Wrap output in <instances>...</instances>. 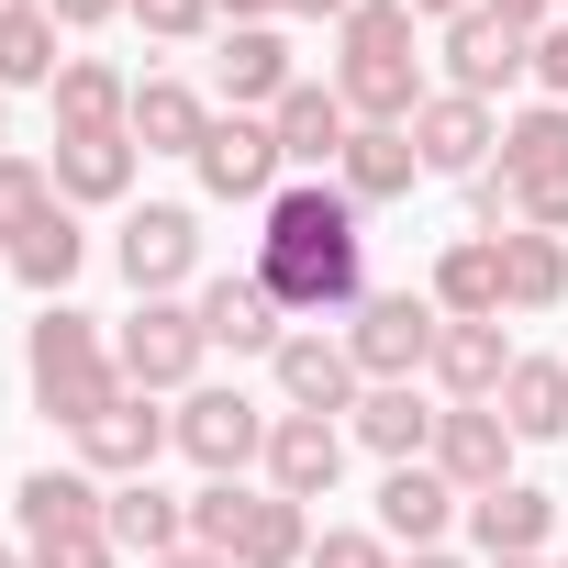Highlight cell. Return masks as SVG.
<instances>
[{
    "label": "cell",
    "instance_id": "obj_1",
    "mask_svg": "<svg viewBox=\"0 0 568 568\" xmlns=\"http://www.w3.org/2000/svg\"><path fill=\"white\" fill-rule=\"evenodd\" d=\"M368 212L335 190V179H291L267 212H256V278L278 291L291 324H324V313H357L368 302Z\"/></svg>",
    "mask_w": 568,
    "mask_h": 568
},
{
    "label": "cell",
    "instance_id": "obj_2",
    "mask_svg": "<svg viewBox=\"0 0 568 568\" xmlns=\"http://www.w3.org/2000/svg\"><path fill=\"white\" fill-rule=\"evenodd\" d=\"M23 390H34V413L45 424H90V413H112L123 402V368H112V335H101V313H79V302H45V324L23 335Z\"/></svg>",
    "mask_w": 568,
    "mask_h": 568
},
{
    "label": "cell",
    "instance_id": "obj_3",
    "mask_svg": "<svg viewBox=\"0 0 568 568\" xmlns=\"http://www.w3.org/2000/svg\"><path fill=\"white\" fill-rule=\"evenodd\" d=\"M335 90L357 123H413L435 90H424V57H413V12L402 0H357L335 23Z\"/></svg>",
    "mask_w": 568,
    "mask_h": 568
},
{
    "label": "cell",
    "instance_id": "obj_4",
    "mask_svg": "<svg viewBox=\"0 0 568 568\" xmlns=\"http://www.w3.org/2000/svg\"><path fill=\"white\" fill-rule=\"evenodd\" d=\"M190 546L234 557V568H302L313 557V501H278L245 479H201L190 490Z\"/></svg>",
    "mask_w": 568,
    "mask_h": 568
},
{
    "label": "cell",
    "instance_id": "obj_5",
    "mask_svg": "<svg viewBox=\"0 0 568 568\" xmlns=\"http://www.w3.org/2000/svg\"><path fill=\"white\" fill-rule=\"evenodd\" d=\"M346 357H357V379L379 390V379H424L435 368V346H446V313H435V291H368L346 324Z\"/></svg>",
    "mask_w": 568,
    "mask_h": 568
},
{
    "label": "cell",
    "instance_id": "obj_6",
    "mask_svg": "<svg viewBox=\"0 0 568 568\" xmlns=\"http://www.w3.org/2000/svg\"><path fill=\"white\" fill-rule=\"evenodd\" d=\"M201 357H212V335H201L190 302H134V313L112 324V368H123V390H145V402L201 390Z\"/></svg>",
    "mask_w": 568,
    "mask_h": 568
},
{
    "label": "cell",
    "instance_id": "obj_7",
    "mask_svg": "<svg viewBox=\"0 0 568 568\" xmlns=\"http://www.w3.org/2000/svg\"><path fill=\"white\" fill-rule=\"evenodd\" d=\"M179 457L201 468V479H245V468H267V424L278 413H256L245 390H223V379H201V390H179Z\"/></svg>",
    "mask_w": 568,
    "mask_h": 568
},
{
    "label": "cell",
    "instance_id": "obj_8",
    "mask_svg": "<svg viewBox=\"0 0 568 568\" xmlns=\"http://www.w3.org/2000/svg\"><path fill=\"white\" fill-rule=\"evenodd\" d=\"M112 256H123V278H134V302H179L190 278H201V212H190V201H145V212H123Z\"/></svg>",
    "mask_w": 568,
    "mask_h": 568
},
{
    "label": "cell",
    "instance_id": "obj_9",
    "mask_svg": "<svg viewBox=\"0 0 568 568\" xmlns=\"http://www.w3.org/2000/svg\"><path fill=\"white\" fill-rule=\"evenodd\" d=\"M190 168H201L212 201H256V212L291 190V156H278V123H267V112H212V134H201Z\"/></svg>",
    "mask_w": 568,
    "mask_h": 568
},
{
    "label": "cell",
    "instance_id": "obj_10",
    "mask_svg": "<svg viewBox=\"0 0 568 568\" xmlns=\"http://www.w3.org/2000/svg\"><path fill=\"white\" fill-rule=\"evenodd\" d=\"M267 379H278V413H324V424H346L357 413V357H346V335H324V324H291V346L267 357Z\"/></svg>",
    "mask_w": 568,
    "mask_h": 568
},
{
    "label": "cell",
    "instance_id": "obj_11",
    "mask_svg": "<svg viewBox=\"0 0 568 568\" xmlns=\"http://www.w3.org/2000/svg\"><path fill=\"white\" fill-rule=\"evenodd\" d=\"M68 446H79V468H90V479H112V490H123V479H156V457L179 446V424H168L145 390H123V402H112V413H90Z\"/></svg>",
    "mask_w": 568,
    "mask_h": 568
},
{
    "label": "cell",
    "instance_id": "obj_12",
    "mask_svg": "<svg viewBox=\"0 0 568 568\" xmlns=\"http://www.w3.org/2000/svg\"><path fill=\"white\" fill-rule=\"evenodd\" d=\"M201 335L223 346V357H278V346H291V313H278V291H267V278L256 267H223V278H201Z\"/></svg>",
    "mask_w": 568,
    "mask_h": 568
},
{
    "label": "cell",
    "instance_id": "obj_13",
    "mask_svg": "<svg viewBox=\"0 0 568 568\" xmlns=\"http://www.w3.org/2000/svg\"><path fill=\"white\" fill-rule=\"evenodd\" d=\"M413 145H424V179H479V168L501 156V112L468 101V90H435V101L413 112Z\"/></svg>",
    "mask_w": 568,
    "mask_h": 568
},
{
    "label": "cell",
    "instance_id": "obj_14",
    "mask_svg": "<svg viewBox=\"0 0 568 568\" xmlns=\"http://www.w3.org/2000/svg\"><path fill=\"white\" fill-rule=\"evenodd\" d=\"M513 79H535V34H524V23H501V12L446 23V90L490 101V90H513Z\"/></svg>",
    "mask_w": 568,
    "mask_h": 568
},
{
    "label": "cell",
    "instance_id": "obj_15",
    "mask_svg": "<svg viewBox=\"0 0 568 568\" xmlns=\"http://www.w3.org/2000/svg\"><path fill=\"white\" fill-rule=\"evenodd\" d=\"M435 424H446V402H424V379H379V390H357V413H346V435H357L368 457H390V468L435 457Z\"/></svg>",
    "mask_w": 568,
    "mask_h": 568
},
{
    "label": "cell",
    "instance_id": "obj_16",
    "mask_svg": "<svg viewBox=\"0 0 568 568\" xmlns=\"http://www.w3.org/2000/svg\"><path fill=\"white\" fill-rule=\"evenodd\" d=\"M468 513V490L435 468V457H413V468H390L379 479V535L402 546V557H424V546H446V524Z\"/></svg>",
    "mask_w": 568,
    "mask_h": 568
},
{
    "label": "cell",
    "instance_id": "obj_17",
    "mask_svg": "<svg viewBox=\"0 0 568 568\" xmlns=\"http://www.w3.org/2000/svg\"><path fill=\"white\" fill-rule=\"evenodd\" d=\"M346 479V424H324V413H278L267 424V490L278 501H324Z\"/></svg>",
    "mask_w": 568,
    "mask_h": 568
},
{
    "label": "cell",
    "instance_id": "obj_18",
    "mask_svg": "<svg viewBox=\"0 0 568 568\" xmlns=\"http://www.w3.org/2000/svg\"><path fill=\"white\" fill-rule=\"evenodd\" d=\"M57 201L68 212H112V201H134V168H145V145L134 134H57Z\"/></svg>",
    "mask_w": 568,
    "mask_h": 568
},
{
    "label": "cell",
    "instance_id": "obj_19",
    "mask_svg": "<svg viewBox=\"0 0 568 568\" xmlns=\"http://www.w3.org/2000/svg\"><path fill=\"white\" fill-rule=\"evenodd\" d=\"M413 179H424V145H413V123H357V134H346V156H335V190H346L357 212H379V201H413Z\"/></svg>",
    "mask_w": 568,
    "mask_h": 568
},
{
    "label": "cell",
    "instance_id": "obj_20",
    "mask_svg": "<svg viewBox=\"0 0 568 568\" xmlns=\"http://www.w3.org/2000/svg\"><path fill=\"white\" fill-rule=\"evenodd\" d=\"M435 468L479 501V490H501L513 479V424L490 413V402H446V424H435Z\"/></svg>",
    "mask_w": 568,
    "mask_h": 568
},
{
    "label": "cell",
    "instance_id": "obj_21",
    "mask_svg": "<svg viewBox=\"0 0 568 568\" xmlns=\"http://www.w3.org/2000/svg\"><path fill=\"white\" fill-rule=\"evenodd\" d=\"M12 524H23V546L90 535V524H112V479H90V468H34V479L12 490Z\"/></svg>",
    "mask_w": 568,
    "mask_h": 568
},
{
    "label": "cell",
    "instance_id": "obj_22",
    "mask_svg": "<svg viewBox=\"0 0 568 568\" xmlns=\"http://www.w3.org/2000/svg\"><path fill=\"white\" fill-rule=\"evenodd\" d=\"M302 90V68H291V34L278 23H234L223 34V112H278Z\"/></svg>",
    "mask_w": 568,
    "mask_h": 568
},
{
    "label": "cell",
    "instance_id": "obj_23",
    "mask_svg": "<svg viewBox=\"0 0 568 568\" xmlns=\"http://www.w3.org/2000/svg\"><path fill=\"white\" fill-rule=\"evenodd\" d=\"M267 123H278V156H291V168H335V156H346V134H357V112H346V90H335V79H302Z\"/></svg>",
    "mask_w": 568,
    "mask_h": 568
},
{
    "label": "cell",
    "instance_id": "obj_24",
    "mask_svg": "<svg viewBox=\"0 0 568 568\" xmlns=\"http://www.w3.org/2000/svg\"><path fill=\"white\" fill-rule=\"evenodd\" d=\"M513 357H524V346H513L501 324H446V346H435V368H424V379H435L446 402H501Z\"/></svg>",
    "mask_w": 568,
    "mask_h": 568
},
{
    "label": "cell",
    "instance_id": "obj_25",
    "mask_svg": "<svg viewBox=\"0 0 568 568\" xmlns=\"http://www.w3.org/2000/svg\"><path fill=\"white\" fill-rule=\"evenodd\" d=\"M468 535H479V557H546L557 501H546L535 479H501V490H479V501H468Z\"/></svg>",
    "mask_w": 568,
    "mask_h": 568
},
{
    "label": "cell",
    "instance_id": "obj_26",
    "mask_svg": "<svg viewBox=\"0 0 568 568\" xmlns=\"http://www.w3.org/2000/svg\"><path fill=\"white\" fill-rule=\"evenodd\" d=\"M435 313L446 324H501V234H457L435 256Z\"/></svg>",
    "mask_w": 568,
    "mask_h": 568
},
{
    "label": "cell",
    "instance_id": "obj_27",
    "mask_svg": "<svg viewBox=\"0 0 568 568\" xmlns=\"http://www.w3.org/2000/svg\"><path fill=\"white\" fill-rule=\"evenodd\" d=\"M134 123V79L112 57H68L57 68V134H123Z\"/></svg>",
    "mask_w": 568,
    "mask_h": 568
},
{
    "label": "cell",
    "instance_id": "obj_28",
    "mask_svg": "<svg viewBox=\"0 0 568 568\" xmlns=\"http://www.w3.org/2000/svg\"><path fill=\"white\" fill-rule=\"evenodd\" d=\"M145 156H201V134H212V101L190 90V79H134V123H123Z\"/></svg>",
    "mask_w": 568,
    "mask_h": 568
},
{
    "label": "cell",
    "instance_id": "obj_29",
    "mask_svg": "<svg viewBox=\"0 0 568 568\" xmlns=\"http://www.w3.org/2000/svg\"><path fill=\"white\" fill-rule=\"evenodd\" d=\"M490 413L513 424V446H557L568 435V357H513V379H501Z\"/></svg>",
    "mask_w": 568,
    "mask_h": 568
},
{
    "label": "cell",
    "instance_id": "obj_30",
    "mask_svg": "<svg viewBox=\"0 0 568 568\" xmlns=\"http://www.w3.org/2000/svg\"><path fill=\"white\" fill-rule=\"evenodd\" d=\"M513 190H535V179H568V101H524V112H501V156H490Z\"/></svg>",
    "mask_w": 568,
    "mask_h": 568
},
{
    "label": "cell",
    "instance_id": "obj_31",
    "mask_svg": "<svg viewBox=\"0 0 568 568\" xmlns=\"http://www.w3.org/2000/svg\"><path fill=\"white\" fill-rule=\"evenodd\" d=\"M568 302V234H501V313H557Z\"/></svg>",
    "mask_w": 568,
    "mask_h": 568
},
{
    "label": "cell",
    "instance_id": "obj_32",
    "mask_svg": "<svg viewBox=\"0 0 568 568\" xmlns=\"http://www.w3.org/2000/svg\"><path fill=\"white\" fill-rule=\"evenodd\" d=\"M79 267H90V234H79V212L57 201V212H45V223L12 245V278H23L34 302H68V278H79Z\"/></svg>",
    "mask_w": 568,
    "mask_h": 568
},
{
    "label": "cell",
    "instance_id": "obj_33",
    "mask_svg": "<svg viewBox=\"0 0 568 568\" xmlns=\"http://www.w3.org/2000/svg\"><path fill=\"white\" fill-rule=\"evenodd\" d=\"M112 546L123 557H179L190 546V501H168L156 479H123L112 490Z\"/></svg>",
    "mask_w": 568,
    "mask_h": 568
},
{
    "label": "cell",
    "instance_id": "obj_34",
    "mask_svg": "<svg viewBox=\"0 0 568 568\" xmlns=\"http://www.w3.org/2000/svg\"><path fill=\"white\" fill-rule=\"evenodd\" d=\"M45 212H57V168H45V156H23V145H0V256H12Z\"/></svg>",
    "mask_w": 568,
    "mask_h": 568
},
{
    "label": "cell",
    "instance_id": "obj_35",
    "mask_svg": "<svg viewBox=\"0 0 568 568\" xmlns=\"http://www.w3.org/2000/svg\"><path fill=\"white\" fill-rule=\"evenodd\" d=\"M57 23L45 12H23V23H0V90H57Z\"/></svg>",
    "mask_w": 568,
    "mask_h": 568
},
{
    "label": "cell",
    "instance_id": "obj_36",
    "mask_svg": "<svg viewBox=\"0 0 568 568\" xmlns=\"http://www.w3.org/2000/svg\"><path fill=\"white\" fill-rule=\"evenodd\" d=\"M302 568H402V546H390L379 524H335V535H313Z\"/></svg>",
    "mask_w": 568,
    "mask_h": 568
},
{
    "label": "cell",
    "instance_id": "obj_37",
    "mask_svg": "<svg viewBox=\"0 0 568 568\" xmlns=\"http://www.w3.org/2000/svg\"><path fill=\"white\" fill-rule=\"evenodd\" d=\"M134 23H145L156 45H201V34L223 23V0H134Z\"/></svg>",
    "mask_w": 568,
    "mask_h": 568
},
{
    "label": "cell",
    "instance_id": "obj_38",
    "mask_svg": "<svg viewBox=\"0 0 568 568\" xmlns=\"http://www.w3.org/2000/svg\"><path fill=\"white\" fill-rule=\"evenodd\" d=\"M34 568H123V546H112V524H90V535H45Z\"/></svg>",
    "mask_w": 568,
    "mask_h": 568
},
{
    "label": "cell",
    "instance_id": "obj_39",
    "mask_svg": "<svg viewBox=\"0 0 568 568\" xmlns=\"http://www.w3.org/2000/svg\"><path fill=\"white\" fill-rule=\"evenodd\" d=\"M513 223H524V234H568V179H535V190H513Z\"/></svg>",
    "mask_w": 568,
    "mask_h": 568
},
{
    "label": "cell",
    "instance_id": "obj_40",
    "mask_svg": "<svg viewBox=\"0 0 568 568\" xmlns=\"http://www.w3.org/2000/svg\"><path fill=\"white\" fill-rule=\"evenodd\" d=\"M535 90H546V101H568V12L535 34Z\"/></svg>",
    "mask_w": 568,
    "mask_h": 568
},
{
    "label": "cell",
    "instance_id": "obj_41",
    "mask_svg": "<svg viewBox=\"0 0 568 568\" xmlns=\"http://www.w3.org/2000/svg\"><path fill=\"white\" fill-rule=\"evenodd\" d=\"M123 12H134V0H45L57 34H101V23H123Z\"/></svg>",
    "mask_w": 568,
    "mask_h": 568
},
{
    "label": "cell",
    "instance_id": "obj_42",
    "mask_svg": "<svg viewBox=\"0 0 568 568\" xmlns=\"http://www.w3.org/2000/svg\"><path fill=\"white\" fill-rule=\"evenodd\" d=\"M402 12H413V23H435V34H446V23H468V12H490V0H402Z\"/></svg>",
    "mask_w": 568,
    "mask_h": 568
},
{
    "label": "cell",
    "instance_id": "obj_43",
    "mask_svg": "<svg viewBox=\"0 0 568 568\" xmlns=\"http://www.w3.org/2000/svg\"><path fill=\"white\" fill-rule=\"evenodd\" d=\"M490 12H501V23H524V34H546V23L568 12V0H490Z\"/></svg>",
    "mask_w": 568,
    "mask_h": 568
},
{
    "label": "cell",
    "instance_id": "obj_44",
    "mask_svg": "<svg viewBox=\"0 0 568 568\" xmlns=\"http://www.w3.org/2000/svg\"><path fill=\"white\" fill-rule=\"evenodd\" d=\"M278 12H291V23H346L357 0H278Z\"/></svg>",
    "mask_w": 568,
    "mask_h": 568
},
{
    "label": "cell",
    "instance_id": "obj_45",
    "mask_svg": "<svg viewBox=\"0 0 568 568\" xmlns=\"http://www.w3.org/2000/svg\"><path fill=\"white\" fill-rule=\"evenodd\" d=\"M145 568H234V557H212V546H179V557H145Z\"/></svg>",
    "mask_w": 568,
    "mask_h": 568
},
{
    "label": "cell",
    "instance_id": "obj_46",
    "mask_svg": "<svg viewBox=\"0 0 568 568\" xmlns=\"http://www.w3.org/2000/svg\"><path fill=\"white\" fill-rule=\"evenodd\" d=\"M223 12H234V23H278V0H223Z\"/></svg>",
    "mask_w": 568,
    "mask_h": 568
},
{
    "label": "cell",
    "instance_id": "obj_47",
    "mask_svg": "<svg viewBox=\"0 0 568 568\" xmlns=\"http://www.w3.org/2000/svg\"><path fill=\"white\" fill-rule=\"evenodd\" d=\"M402 568H468V557H446V546H424V557H402Z\"/></svg>",
    "mask_w": 568,
    "mask_h": 568
},
{
    "label": "cell",
    "instance_id": "obj_48",
    "mask_svg": "<svg viewBox=\"0 0 568 568\" xmlns=\"http://www.w3.org/2000/svg\"><path fill=\"white\" fill-rule=\"evenodd\" d=\"M23 12H45V0H0V23H23Z\"/></svg>",
    "mask_w": 568,
    "mask_h": 568
},
{
    "label": "cell",
    "instance_id": "obj_49",
    "mask_svg": "<svg viewBox=\"0 0 568 568\" xmlns=\"http://www.w3.org/2000/svg\"><path fill=\"white\" fill-rule=\"evenodd\" d=\"M0 568H34V546H0Z\"/></svg>",
    "mask_w": 568,
    "mask_h": 568
},
{
    "label": "cell",
    "instance_id": "obj_50",
    "mask_svg": "<svg viewBox=\"0 0 568 568\" xmlns=\"http://www.w3.org/2000/svg\"><path fill=\"white\" fill-rule=\"evenodd\" d=\"M490 568H557V557H490Z\"/></svg>",
    "mask_w": 568,
    "mask_h": 568
},
{
    "label": "cell",
    "instance_id": "obj_51",
    "mask_svg": "<svg viewBox=\"0 0 568 568\" xmlns=\"http://www.w3.org/2000/svg\"><path fill=\"white\" fill-rule=\"evenodd\" d=\"M0 145H12V90H0Z\"/></svg>",
    "mask_w": 568,
    "mask_h": 568
},
{
    "label": "cell",
    "instance_id": "obj_52",
    "mask_svg": "<svg viewBox=\"0 0 568 568\" xmlns=\"http://www.w3.org/2000/svg\"><path fill=\"white\" fill-rule=\"evenodd\" d=\"M557 568H568V557H557Z\"/></svg>",
    "mask_w": 568,
    "mask_h": 568
}]
</instances>
